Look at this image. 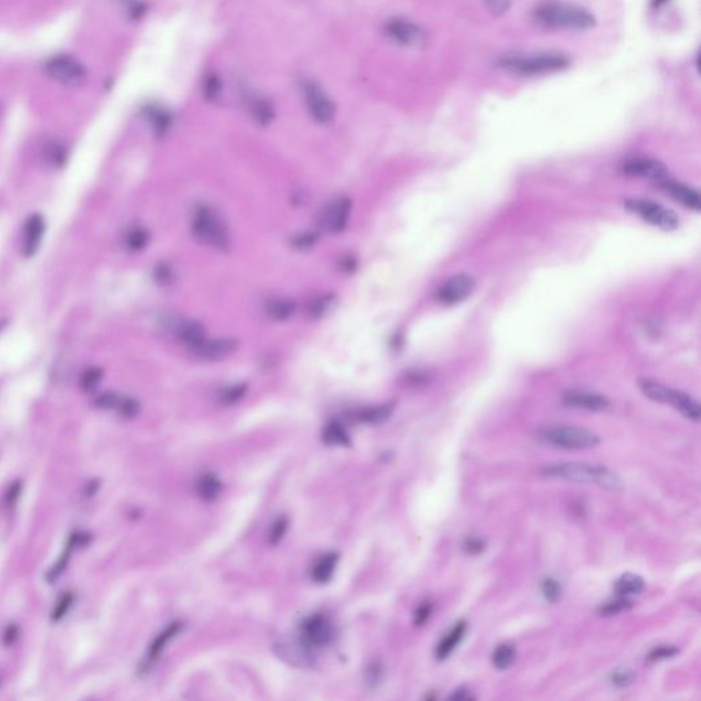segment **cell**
I'll return each instance as SVG.
<instances>
[{"mask_svg":"<svg viewBox=\"0 0 701 701\" xmlns=\"http://www.w3.org/2000/svg\"><path fill=\"white\" fill-rule=\"evenodd\" d=\"M533 21L545 29L586 32L596 27V17L585 7L549 0L540 3L531 11Z\"/></svg>","mask_w":701,"mask_h":701,"instance_id":"obj_1","label":"cell"},{"mask_svg":"<svg viewBox=\"0 0 701 701\" xmlns=\"http://www.w3.org/2000/svg\"><path fill=\"white\" fill-rule=\"evenodd\" d=\"M499 66L517 75H544L567 69L570 66V59L559 52L511 54L501 57Z\"/></svg>","mask_w":701,"mask_h":701,"instance_id":"obj_2","label":"cell"},{"mask_svg":"<svg viewBox=\"0 0 701 701\" xmlns=\"http://www.w3.org/2000/svg\"><path fill=\"white\" fill-rule=\"evenodd\" d=\"M544 474L573 482H582V484L595 482L597 485L610 491H622L623 488L621 477L615 471L604 466H591L585 463H564L547 467L544 470Z\"/></svg>","mask_w":701,"mask_h":701,"instance_id":"obj_3","label":"cell"},{"mask_svg":"<svg viewBox=\"0 0 701 701\" xmlns=\"http://www.w3.org/2000/svg\"><path fill=\"white\" fill-rule=\"evenodd\" d=\"M638 385H640L641 392L648 399H651L656 403L670 404L671 407H674L678 413H681L688 420H692L695 422L700 421V404L689 394H686L681 390L668 388L661 383L651 381V380H641L638 383Z\"/></svg>","mask_w":701,"mask_h":701,"instance_id":"obj_4","label":"cell"},{"mask_svg":"<svg viewBox=\"0 0 701 701\" xmlns=\"http://www.w3.org/2000/svg\"><path fill=\"white\" fill-rule=\"evenodd\" d=\"M192 235L199 243L218 251H226L230 246V237L223 222L207 206H200L195 211Z\"/></svg>","mask_w":701,"mask_h":701,"instance_id":"obj_5","label":"cell"},{"mask_svg":"<svg viewBox=\"0 0 701 701\" xmlns=\"http://www.w3.org/2000/svg\"><path fill=\"white\" fill-rule=\"evenodd\" d=\"M541 438L564 450H586L600 444V437L591 430L577 426H555L541 433Z\"/></svg>","mask_w":701,"mask_h":701,"instance_id":"obj_6","label":"cell"},{"mask_svg":"<svg viewBox=\"0 0 701 701\" xmlns=\"http://www.w3.org/2000/svg\"><path fill=\"white\" fill-rule=\"evenodd\" d=\"M300 91L303 94L306 107L316 122L326 125L333 121L336 105L318 82L313 80H303L300 84Z\"/></svg>","mask_w":701,"mask_h":701,"instance_id":"obj_7","label":"cell"},{"mask_svg":"<svg viewBox=\"0 0 701 701\" xmlns=\"http://www.w3.org/2000/svg\"><path fill=\"white\" fill-rule=\"evenodd\" d=\"M625 206L628 210L641 216L645 222H648L662 230L671 232L679 226V219H678L677 214L672 210H668L666 207L658 205L656 202L645 200V199H629L625 202Z\"/></svg>","mask_w":701,"mask_h":701,"instance_id":"obj_8","label":"cell"},{"mask_svg":"<svg viewBox=\"0 0 701 701\" xmlns=\"http://www.w3.org/2000/svg\"><path fill=\"white\" fill-rule=\"evenodd\" d=\"M385 35L397 45L406 48H423L427 45V34L421 27L406 18H392L385 24Z\"/></svg>","mask_w":701,"mask_h":701,"instance_id":"obj_9","label":"cell"},{"mask_svg":"<svg viewBox=\"0 0 701 701\" xmlns=\"http://www.w3.org/2000/svg\"><path fill=\"white\" fill-rule=\"evenodd\" d=\"M47 74L65 87H78L87 78L84 66L68 55H58L45 64Z\"/></svg>","mask_w":701,"mask_h":701,"instance_id":"obj_10","label":"cell"},{"mask_svg":"<svg viewBox=\"0 0 701 701\" xmlns=\"http://www.w3.org/2000/svg\"><path fill=\"white\" fill-rule=\"evenodd\" d=\"M352 200L347 196L337 198L330 202L318 215V226L326 233H340L343 232L350 218Z\"/></svg>","mask_w":701,"mask_h":701,"instance_id":"obj_11","label":"cell"},{"mask_svg":"<svg viewBox=\"0 0 701 701\" xmlns=\"http://www.w3.org/2000/svg\"><path fill=\"white\" fill-rule=\"evenodd\" d=\"M475 286L477 283L474 277L466 273H459L448 279V281L437 290L436 299L443 306H455L468 299L474 292Z\"/></svg>","mask_w":701,"mask_h":701,"instance_id":"obj_12","label":"cell"},{"mask_svg":"<svg viewBox=\"0 0 701 701\" xmlns=\"http://www.w3.org/2000/svg\"><path fill=\"white\" fill-rule=\"evenodd\" d=\"M333 625L326 615L316 614L303 622L302 640L310 647H325L333 640Z\"/></svg>","mask_w":701,"mask_h":701,"instance_id":"obj_13","label":"cell"},{"mask_svg":"<svg viewBox=\"0 0 701 701\" xmlns=\"http://www.w3.org/2000/svg\"><path fill=\"white\" fill-rule=\"evenodd\" d=\"M311 647L302 641H280L274 645V651L277 656L286 662L288 665L295 667H309L314 665V654L310 649Z\"/></svg>","mask_w":701,"mask_h":701,"instance_id":"obj_14","label":"cell"},{"mask_svg":"<svg viewBox=\"0 0 701 701\" xmlns=\"http://www.w3.org/2000/svg\"><path fill=\"white\" fill-rule=\"evenodd\" d=\"M622 173L661 181L667 177V168L659 161L647 156H634L623 161L621 165Z\"/></svg>","mask_w":701,"mask_h":701,"instance_id":"obj_15","label":"cell"},{"mask_svg":"<svg viewBox=\"0 0 701 701\" xmlns=\"http://www.w3.org/2000/svg\"><path fill=\"white\" fill-rule=\"evenodd\" d=\"M658 185L666 195L671 196L684 207L693 211L701 210L700 193L695 188L667 177L658 181Z\"/></svg>","mask_w":701,"mask_h":701,"instance_id":"obj_16","label":"cell"},{"mask_svg":"<svg viewBox=\"0 0 701 701\" xmlns=\"http://www.w3.org/2000/svg\"><path fill=\"white\" fill-rule=\"evenodd\" d=\"M239 348V341L236 339H214L209 340L205 339L200 344L192 348V352L196 355V357L202 360H222L228 356H230L233 352H236Z\"/></svg>","mask_w":701,"mask_h":701,"instance_id":"obj_17","label":"cell"},{"mask_svg":"<svg viewBox=\"0 0 701 701\" xmlns=\"http://www.w3.org/2000/svg\"><path fill=\"white\" fill-rule=\"evenodd\" d=\"M563 403L568 407L582 408L589 411H604L610 407V401L603 394L588 390H567L563 394Z\"/></svg>","mask_w":701,"mask_h":701,"instance_id":"obj_18","label":"cell"},{"mask_svg":"<svg viewBox=\"0 0 701 701\" xmlns=\"http://www.w3.org/2000/svg\"><path fill=\"white\" fill-rule=\"evenodd\" d=\"M44 230H45V222L40 214L32 215L27 221L24 228V243H22V252L25 256L29 258L35 255L37 248L41 243Z\"/></svg>","mask_w":701,"mask_h":701,"instance_id":"obj_19","label":"cell"},{"mask_svg":"<svg viewBox=\"0 0 701 701\" xmlns=\"http://www.w3.org/2000/svg\"><path fill=\"white\" fill-rule=\"evenodd\" d=\"M246 108L259 126H267L274 119V107L266 98L246 95Z\"/></svg>","mask_w":701,"mask_h":701,"instance_id":"obj_20","label":"cell"},{"mask_svg":"<svg viewBox=\"0 0 701 701\" xmlns=\"http://www.w3.org/2000/svg\"><path fill=\"white\" fill-rule=\"evenodd\" d=\"M175 333L178 339L186 344L191 350L200 344L206 337V329L202 323L195 320H181L175 326Z\"/></svg>","mask_w":701,"mask_h":701,"instance_id":"obj_21","label":"cell"},{"mask_svg":"<svg viewBox=\"0 0 701 701\" xmlns=\"http://www.w3.org/2000/svg\"><path fill=\"white\" fill-rule=\"evenodd\" d=\"M392 413H393L392 404H381V406H376V407L356 410L350 414V418L352 421L359 422V423L377 425V423H383L386 420H389Z\"/></svg>","mask_w":701,"mask_h":701,"instance_id":"obj_22","label":"cell"},{"mask_svg":"<svg viewBox=\"0 0 701 701\" xmlns=\"http://www.w3.org/2000/svg\"><path fill=\"white\" fill-rule=\"evenodd\" d=\"M467 630V623L464 621H460L457 622L454 629L450 631L441 641L440 644L437 645L436 648V658L438 661H444L447 659L457 647V644L463 640L464 637V633Z\"/></svg>","mask_w":701,"mask_h":701,"instance_id":"obj_23","label":"cell"},{"mask_svg":"<svg viewBox=\"0 0 701 701\" xmlns=\"http://www.w3.org/2000/svg\"><path fill=\"white\" fill-rule=\"evenodd\" d=\"M296 303L290 299H273L266 303L265 311L273 320L283 322L290 319L296 313Z\"/></svg>","mask_w":701,"mask_h":701,"instance_id":"obj_24","label":"cell"},{"mask_svg":"<svg viewBox=\"0 0 701 701\" xmlns=\"http://www.w3.org/2000/svg\"><path fill=\"white\" fill-rule=\"evenodd\" d=\"M645 581L642 577L637 574L626 573L615 582V593L617 596L629 597L630 595H638L644 591Z\"/></svg>","mask_w":701,"mask_h":701,"instance_id":"obj_25","label":"cell"},{"mask_svg":"<svg viewBox=\"0 0 701 701\" xmlns=\"http://www.w3.org/2000/svg\"><path fill=\"white\" fill-rule=\"evenodd\" d=\"M148 119L152 125V129L158 138H163L169 133L173 125V117L168 110L154 107L148 111Z\"/></svg>","mask_w":701,"mask_h":701,"instance_id":"obj_26","label":"cell"},{"mask_svg":"<svg viewBox=\"0 0 701 701\" xmlns=\"http://www.w3.org/2000/svg\"><path fill=\"white\" fill-rule=\"evenodd\" d=\"M322 441L330 447H336V445L348 447L350 445V436L340 422H330L325 427V430L322 433Z\"/></svg>","mask_w":701,"mask_h":701,"instance_id":"obj_27","label":"cell"},{"mask_svg":"<svg viewBox=\"0 0 701 701\" xmlns=\"http://www.w3.org/2000/svg\"><path fill=\"white\" fill-rule=\"evenodd\" d=\"M334 302L336 296L333 293L319 295L306 304V316L310 319H320L330 311Z\"/></svg>","mask_w":701,"mask_h":701,"instance_id":"obj_28","label":"cell"},{"mask_svg":"<svg viewBox=\"0 0 701 701\" xmlns=\"http://www.w3.org/2000/svg\"><path fill=\"white\" fill-rule=\"evenodd\" d=\"M337 561H339L337 554H327L323 558H320V561L316 563L311 573V577L316 584H326L330 581Z\"/></svg>","mask_w":701,"mask_h":701,"instance_id":"obj_29","label":"cell"},{"mask_svg":"<svg viewBox=\"0 0 701 701\" xmlns=\"http://www.w3.org/2000/svg\"><path fill=\"white\" fill-rule=\"evenodd\" d=\"M196 492L199 497L203 499L205 501H214L222 492V482L215 475L206 474L202 478H199L196 484Z\"/></svg>","mask_w":701,"mask_h":701,"instance_id":"obj_30","label":"cell"},{"mask_svg":"<svg viewBox=\"0 0 701 701\" xmlns=\"http://www.w3.org/2000/svg\"><path fill=\"white\" fill-rule=\"evenodd\" d=\"M515 658H517L515 648L510 644H501L494 649L492 655V663L497 670H507L508 667L512 666Z\"/></svg>","mask_w":701,"mask_h":701,"instance_id":"obj_31","label":"cell"},{"mask_svg":"<svg viewBox=\"0 0 701 701\" xmlns=\"http://www.w3.org/2000/svg\"><path fill=\"white\" fill-rule=\"evenodd\" d=\"M179 629H181V623L175 622V623H172L170 626H168L165 630L162 631V633H161V634H159V635L154 640V642H152V644H151V647H149V652H148L149 659H156V658L162 654V651L165 649L166 644H168V642H169V641L175 637V634L179 631Z\"/></svg>","mask_w":701,"mask_h":701,"instance_id":"obj_32","label":"cell"},{"mask_svg":"<svg viewBox=\"0 0 701 701\" xmlns=\"http://www.w3.org/2000/svg\"><path fill=\"white\" fill-rule=\"evenodd\" d=\"M631 607H633V601H631L629 597L617 596V598H614V600H610V601L604 603V604L598 608V615H600V617H612V615H618V614H621V612L629 611Z\"/></svg>","mask_w":701,"mask_h":701,"instance_id":"obj_33","label":"cell"},{"mask_svg":"<svg viewBox=\"0 0 701 701\" xmlns=\"http://www.w3.org/2000/svg\"><path fill=\"white\" fill-rule=\"evenodd\" d=\"M148 243H149V233L141 228L132 229L125 237V246H126V249H129L132 252H138V251L144 249L145 246H148Z\"/></svg>","mask_w":701,"mask_h":701,"instance_id":"obj_34","label":"cell"},{"mask_svg":"<svg viewBox=\"0 0 701 701\" xmlns=\"http://www.w3.org/2000/svg\"><path fill=\"white\" fill-rule=\"evenodd\" d=\"M318 240H319V236L316 232H302V233H297L292 237L290 246L296 251L306 252V251L313 249L316 246Z\"/></svg>","mask_w":701,"mask_h":701,"instance_id":"obj_35","label":"cell"},{"mask_svg":"<svg viewBox=\"0 0 701 701\" xmlns=\"http://www.w3.org/2000/svg\"><path fill=\"white\" fill-rule=\"evenodd\" d=\"M246 389L248 386L246 384H236V385L228 386L225 388L221 394H219V400L222 404L225 406H232V404H236L239 403L244 394L246 393Z\"/></svg>","mask_w":701,"mask_h":701,"instance_id":"obj_36","label":"cell"},{"mask_svg":"<svg viewBox=\"0 0 701 701\" xmlns=\"http://www.w3.org/2000/svg\"><path fill=\"white\" fill-rule=\"evenodd\" d=\"M45 161L55 166V168H59L65 163L66 161V149L62 144L59 142H51L50 145H47L45 148Z\"/></svg>","mask_w":701,"mask_h":701,"instance_id":"obj_37","label":"cell"},{"mask_svg":"<svg viewBox=\"0 0 701 701\" xmlns=\"http://www.w3.org/2000/svg\"><path fill=\"white\" fill-rule=\"evenodd\" d=\"M115 410L124 418L131 420V418H135L140 413V403L136 399H133V397L121 396L119 403H118V406H117Z\"/></svg>","mask_w":701,"mask_h":701,"instance_id":"obj_38","label":"cell"},{"mask_svg":"<svg viewBox=\"0 0 701 701\" xmlns=\"http://www.w3.org/2000/svg\"><path fill=\"white\" fill-rule=\"evenodd\" d=\"M102 377H103V371L101 369H98V367L88 369L81 376L80 386H81V389L84 392H92V390H95L98 388V385L101 384Z\"/></svg>","mask_w":701,"mask_h":701,"instance_id":"obj_39","label":"cell"},{"mask_svg":"<svg viewBox=\"0 0 701 701\" xmlns=\"http://www.w3.org/2000/svg\"><path fill=\"white\" fill-rule=\"evenodd\" d=\"M541 593L549 603H556L561 596V584L555 578H545L541 584Z\"/></svg>","mask_w":701,"mask_h":701,"instance_id":"obj_40","label":"cell"},{"mask_svg":"<svg viewBox=\"0 0 701 701\" xmlns=\"http://www.w3.org/2000/svg\"><path fill=\"white\" fill-rule=\"evenodd\" d=\"M635 679V672L630 668L619 667L612 671L611 682L618 688H628Z\"/></svg>","mask_w":701,"mask_h":701,"instance_id":"obj_41","label":"cell"},{"mask_svg":"<svg viewBox=\"0 0 701 701\" xmlns=\"http://www.w3.org/2000/svg\"><path fill=\"white\" fill-rule=\"evenodd\" d=\"M679 652V649L675 647V645H661V647H656L654 648L648 656H647V661L654 663V662H661V661H666V659H671L674 658L677 654Z\"/></svg>","mask_w":701,"mask_h":701,"instance_id":"obj_42","label":"cell"},{"mask_svg":"<svg viewBox=\"0 0 701 701\" xmlns=\"http://www.w3.org/2000/svg\"><path fill=\"white\" fill-rule=\"evenodd\" d=\"M74 601V596L73 593H65L62 596L59 597V600L57 601L54 610H52V614H51V619L54 622H58L61 621L71 610V604Z\"/></svg>","mask_w":701,"mask_h":701,"instance_id":"obj_43","label":"cell"},{"mask_svg":"<svg viewBox=\"0 0 701 701\" xmlns=\"http://www.w3.org/2000/svg\"><path fill=\"white\" fill-rule=\"evenodd\" d=\"M286 529H288V519L285 517H281L279 518L272 527H270V531H269V537H267V541L272 544V545H276L279 544L282 537L285 536L286 533Z\"/></svg>","mask_w":701,"mask_h":701,"instance_id":"obj_44","label":"cell"},{"mask_svg":"<svg viewBox=\"0 0 701 701\" xmlns=\"http://www.w3.org/2000/svg\"><path fill=\"white\" fill-rule=\"evenodd\" d=\"M121 396L115 392H105L96 397L95 406L101 410H115L119 403Z\"/></svg>","mask_w":701,"mask_h":701,"instance_id":"obj_45","label":"cell"},{"mask_svg":"<svg viewBox=\"0 0 701 701\" xmlns=\"http://www.w3.org/2000/svg\"><path fill=\"white\" fill-rule=\"evenodd\" d=\"M154 279L159 285H169L175 280V272L170 265L161 263L154 270Z\"/></svg>","mask_w":701,"mask_h":701,"instance_id":"obj_46","label":"cell"},{"mask_svg":"<svg viewBox=\"0 0 701 701\" xmlns=\"http://www.w3.org/2000/svg\"><path fill=\"white\" fill-rule=\"evenodd\" d=\"M485 543L481 540V538H477V537H468L464 540L463 543V549L466 554L474 556V555H480L485 551Z\"/></svg>","mask_w":701,"mask_h":701,"instance_id":"obj_47","label":"cell"},{"mask_svg":"<svg viewBox=\"0 0 701 701\" xmlns=\"http://www.w3.org/2000/svg\"><path fill=\"white\" fill-rule=\"evenodd\" d=\"M487 8L493 15H504L511 8V0H484Z\"/></svg>","mask_w":701,"mask_h":701,"instance_id":"obj_48","label":"cell"},{"mask_svg":"<svg viewBox=\"0 0 701 701\" xmlns=\"http://www.w3.org/2000/svg\"><path fill=\"white\" fill-rule=\"evenodd\" d=\"M383 677V666L378 663V662H374L371 663L369 668H367V674H366V681L370 686H374L380 682Z\"/></svg>","mask_w":701,"mask_h":701,"instance_id":"obj_49","label":"cell"},{"mask_svg":"<svg viewBox=\"0 0 701 701\" xmlns=\"http://www.w3.org/2000/svg\"><path fill=\"white\" fill-rule=\"evenodd\" d=\"M21 491H22L21 482H20V481H15V482H14V484L8 488L7 493H6V497H4V503H6V506H8V507L14 506V504L17 503V500H18L20 494H21Z\"/></svg>","mask_w":701,"mask_h":701,"instance_id":"obj_50","label":"cell"},{"mask_svg":"<svg viewBox=\"0 0 701 701\" xmlns=\"http://www.w3.org/2000/svg\"><path fill=\"white\" fill-rule=\"evenodd\" d=\"M430 614H431V604H429V603L422 604V605L418 607V610L415 611V615H414V623H415L417 626H421V625H423V623L429 619Z\"/></svg>","mask_w":701,"mask_h":701,"instance_id":"obj_51","label":"cell"},{"mask_svg":"<svg viewBox=\"0 0 701 701\" xmlns=\"http://www.w3.org/2000/svg\"><path fill=\"white\" fill-rule=\"evenodd\" d=\"M219 91H221V88H219V82H218L216 77L210 75V78L205 84V95L209 99H216L219 95Z\"/></svg>","mask_w":701,"mask_h":701,"instance_id":"obj_52","label":"cell"},{"mask_svg":"<svg viewBox=\"0 0 701 701\" xmlns=\"http://www.w3.org/2000/svg\"><path fill=\"white\" fill-rule=\"evenodd\" d=\"M357 267V259L355 256H350V255H346L344 258H341L340 260V269L344 272V273H353Z\"/></svg>","mask_w":701,"mask_h":701,"instance_id":"obj_53","label":"cell"},{"mask_svg":"<svg viewBox=\"0 0 701 701\" xmlns=\"http://www.w3.org/2000/svg\"><path fill=\"white\" fill-rule=\"evenodd\" d=\"M17 638H18V628L15 625H10L6 629V631H4V634H3V642H4V645H7V647L13 645Z\"/></svg>","mask_w":701,"mask_h":701,"instance_id":"obj_54","label":"cell"},{"mask_svg":"<svg viewBox=\"0 0 701 701\" xmlns=\"http://www.w3.org/2000/svg\"><path fill=\"white\" fill-rule=\"evenodd\" d=\"M450 699L451 700H471V699H474V696L468 691H466L464 688H460V689H456L455 692L450 696Z\"/></svg>","mask_w":701,"mask_h":701,"instance_id":"obj_55","label":"cell"},{"mask_svg":"<svg viewBox=\"0 0 701 701\" xmlns=\"http://www.w3.org/2000/svg\"><path fill=\"white\" fill-rule=\"evenodd\" d=\"M98 489H99V482H98V481H92V482H89V484L87 485V488H85V491H84V494H85V496H92V494H95V493L98 492Z\"/></svg>","mask_w":701,"mask_h":701,"instance_id":"obj_56","label":"cell"},{"mask_svg":"<svg viewBox=\"0 0 701 701\" xmlns=\"http://www.w3.org/2000/svg\"><path fill=\"white\" fill-rule=\"evenodd\" d=\"M666 1H667V0H654V3H655V6H661V4H663V3H666Z\"/></svg>","mask_w":701,"mask_h":701,"instance_id":"obj_57","label":"cell"},{"mask_svg":"<svg viewBox=\"0 0 701 701\" xmlns=\"http://www.w3.org/2000/svg\"><path fill=\"white\" fill-rule=\"evenodd\" d=\"M1 327H3V323H1V322H0V329H1Z\"/></svg>","mask_w":701,"mask_h":701,"instance_id":"obj_58","label":"cell"}]
</instances>
